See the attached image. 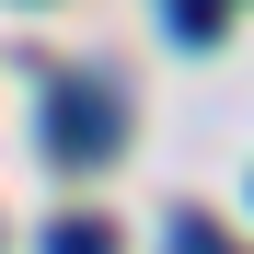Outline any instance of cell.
<instances>
[{"label":"cell","mask_w":254,"mask_h":254,"mask_svg":"<svg viewBox=\"0 0 254 254\" xmlns=\"http://www.w3.org/2000/svg\"><path fill=\"white\" fill-rule=\"evenodd\" d=\"M47 150L58 162H116V93L104 81H58L47 93Z\"/></svg>","instance_id":"6da1fadb"},{"label":"cell","mask_w":254,"mask_h":254,"mask_svg":"<svg viewBox=\"0 0 254 254\" xmlns=\"http://www.w3.org/2000/svg\"><path fill=\"white\" fill-rule=\"evenodd\" d=\"M47 254H116L104 220H47Z\"/></svg>","instance_id":"7a4b0ae2"},{"label":"cell","mask_w":254,"mask_h":254,"mask_svg":"<svg viewBox=\"0 0 254 254\" xmlns=\"http://www.w3.org/2000/svg\"><path fill=\"white\" fill-rule=\"evenodd\" d=\"M174 35H185V47H208V35H220V0H174Z\"/></svg>","instance_id":"3957f363"}]
</instances>
